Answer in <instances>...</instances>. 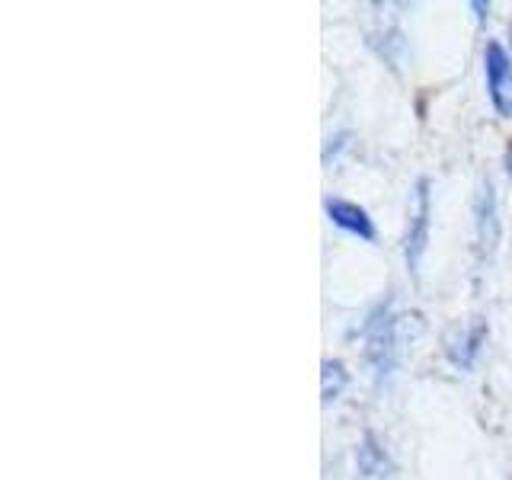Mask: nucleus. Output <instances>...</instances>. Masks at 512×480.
I'll list each match as a JSON object with an SVG mask.
<instances>
[{
    "mask_svg": "<svg viewBox=\"0 0 512 480\" xmlns=\"http://www.w3.org/2000/svg\"><path fill=\"white\" fill-rule=\"evenodd\" d=\"M397 330H400V320L391 311V301L378 304V308L368 314L362 336H365V359L372 365L375 378H388L391 368L397 362Z\"/></svg>",
    "mask_w": 512,
    "mask_h": 480,
    "instance_id": "nucleus-1",
    "label": "nucleus"
},
{
    "mask_svg": "<svg viewBox=\"0 0 512 480\" xmlns=\"http://www.w3.org/2000/svg\"><path fill=\"white\" fill-rule=\"evenodd\" d=\"M484 77L493 109L503 119H512V58L503 42L484 45Z\"/></svg>",
    "mask_w": 512,
    "mask_h": 480,
    "instance_id": "nucleus-2",
    "label": "nucleus"
},
{
    "mask_svg": "<svg viewBox=\"0 0 512 480\" xmlns=\"http://www.w3.org/2000/svg\"><path fill=\"white\" fill-rule=\"evenodd\" d=\"M429 218H432V192H429V180H416V192H413V215L407 224V237H404V260L407 269L416 272L426 256L429 247Z\"/></svg>",
    "mask_w": 512,
    "mask_h": 480,
    "instance_id": "nucleus-3",
    "label": "nucleus"
},
{
    "mask_svg": "<svg viewBox=\"0 0 512 480\" xmlns=\"http://www.w3.org/2000/svg\"><path fill=\"white\" fill-rule=\"evenodd\" d=\"M474 234H477V256L490 260L500 240V218H496V192L493 183H480L474 196Z\"/></svg>",
    "mask_w": 512,
    "mask_h": 480,
    "instance_id": "nucleus-4",
    "label": "nucleus"
},
{
    "mask_svg": "<svg viewBox=\"0 0 512 480\" xmlns=\"http://www.w3.org/2000/svg\"><path fill=\"white\" fill-rule=\"evenodd\" d=\"M356 480H397L391 455L384 452V445L372 432H365L356 448Z\"/></svg>",
    "mask_w": 512,
    "mask_h": 480,
    "instance_id": "nucleus-5",
    "label": "nucleus"
},
{
    "mask_svg": "<svg viewBox=\"0 0 512 480\" xmlns=\"http://www.w3.org/2000/svg\"><path fill=\"white\" fill-rule=\"evenodd\" d=\"M324 208H327V218H330L340 231H346V234H352V237H359V240H375V237H378L375 221L368 218V212H365L362 205L346 202V199H327Z\"/></svg>",
    "mask_w": 512,
    "mask_h": 480,
    "instance_id": "nucleus-6",
    "label": "nucleus"
},
{
    "mask_svg": "<svg viewBox=\"0 0 512 480\" xmlns=\"http://www.w3.org/2000/svg\"><path fill=\"white\" fill-rule=\"evenodd\" d=\"M487 320H474L468 324L461 333H455L452 340H448V359H452L455 368H471L480 356V349L487 343Z\"/></svg>",
    "mask_w": 512,
    "mask_h": 480,
    "instance_id": "nucleus-7",
    "label": "nucleus"
},
{
    "mask_svg": "<svg viewBox=\"0 0 512 480\" xmlns=\"http://www.w3.org/2000/svg\"><path fill=\"white\" fill-rule=\"evenodd\" d=\"M346 384H349L346 365H343V362H336V359H327V362H324V400H327V404L343 394Z\"/></svg>",
    "mask_w": 512,
    "mask_h": 480,
    "instance_id": "nucleus-8",
    "label": "nucleus"
},
{
    "mask_svg": "<svg viewBox=\"0 0 512 480\" xmlns=\"http://www.w3.org/2000/svg\"><path fill=\"white\" fill-rule=\"evenodd\" d=\"M506 173H509V180H512V144L506 148Z\"/></svg>",
    "mask_w": 512,
    "mask_h": 480,
    "instance_id": "nucleus-9",
    "label": "nucleus"
}]
</instances>
